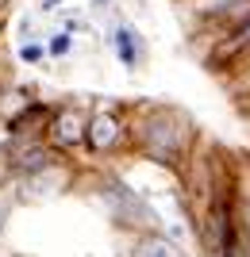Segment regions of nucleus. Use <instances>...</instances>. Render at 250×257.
I'll use <instances>...</instances> for the list:
<instances>
[{"label":"nucleus","mask_w":250,"mask_h":257,"mask_svg":"<svg viewBox=\"0 0 250 257\" xmlns=\"http://www.w3.org/2000/svg\"><path fill=\"white\" fill-rule=\"evenodd\" d=\"M131 142V127L127 119L120 111H112V107H97V111H89V123H85V146L93 158H112V154H120L123 146Z\"/></svg>","instance_id":"3"},{"label":"nucleus","mask_w":250,"mask_h":257,"mask_svg":"<svg viewBox=\"0 0 250 257\" xmlns=\"http://www.w3.org/2000/svg\"><path fill=\"white\" fill-rule=\"evenodd\" d=\"M20 211V196H16V184L4 177L0 181V238L8 234V226H12V215Z\"/></svg>","instance_id":"11"},{"label":"nucleus","mask_w":250,"mask_h":257,"mask_svg":"<svg viewBox=\"0 0 250 257\" xmlns=\"http://www.w3.org/2000/svg\"><path fill=\"white\" fill-rule=\"evenodd\" d=\"M100 204H104V211H108V219L116 226H123V230H131V234H146V230H162V223H158V211H154L150 200H142L135 188H131L123 177H104L97 188Z\"/></svg>","instance_id":"2"},{"label":"nucleus","mask_w":250,"mask_h":257,"mask_svg":"<svg viewBox=\"0 0 250 257\" xmlns=\"http://www.w3.org/2000/svg\"><path fill=\"white\" fill-rule=\"evenodd\" d=\"M54 161H62V154H54L43 139H8L4 142V169H8V181L43 173V169H50Z\"/></svg>","instance_id":"4"},{"label":"nucleus","mask_w":250,"mask_h":257,"mask_svg":"<svg viewBox=\"0 0 250 257\" xmlns=\"http://www.w3.org/2000/svg\"><path fill=\"white\" fill-rule=\"evenodd\" d=\"M54 27L77 39V35H81V31H89L93 23L85 20V12H77V8H62V12H58V23H54Z\"/></svg>","instance_id":"12"},{"label":"nucleus","mask_w":250,"mask_h":257,"mask_svg":"<svg viewBox=\"0 0 250 257\" xmlns=\"http://www.w3.org/2000/svg\"><path fill=\"white\" fill-rule=\"evenodd\" d=\"M46 43V62H69V58H73V50H77V39L73 35H65V31H50L43 39Z\"/></svg>","instance_id":"10"},{"label":"nucleus","mask_w":250,"mask_h":257,"mask_svg":"<svg viewBox=\"0 0 250 257\" xmlns=\"http://www.w3.org/2000/svg\"><path fill=\"white\" fill-rule=\"evenodd\" d=\"M69 165L65 161H54L50 169L43 173H31V177H20L16 184V196H20V204H50V200H58V196L69 188Z\"/></svg>","instance_id":"6"},{"label":"nucleus","mask_w":250,"mask_h":257,"mask_svg":"<svg viewBox=\"0 0 250 257\" xmlns=\"http://www.w3.org/2000/svg\"><path fill=\"white\" fill-rule=\"evenodd\" d=\"M127 257H189V253L177 246V238H170L165 230H146V234L131 238Z\"/></svg>","instance_id":"8"},{"label":"nucleus","mask_w":250,"mask_h":257,"mask_svg":"<svg viewBox=\"0 0 250 257\" xmlns=\"http://www.w3.org/2000/svg\"><path fill=\"white\" fill-rule=\"evenodd\" d=\"M116 0H93V12H100V8H112Z\"/></svg>","instance_id":"15"},{"label":"nucleus","mask_w":250,"mask_h":257,"mask_svg":"<svg viewBox=\"0 0 250 257\" xmlns=\"http://www.w3.org/2000/svg\"><path fill=\"white\" fill-rule=\"evenodd\" d=\"M193 139H196L193 119H189L181 107H170V104L146 107L139 115V123L131 127L135 150L146 161H154L158 169H170V173H189Z\"/></svg>","instance_id":"1"},{"label":"nucleus","mask_w":250,"mask_h":257,"mask_svg":"<svg viewBox=\"0 0 250 257\" xmlns=\"http://www.w3.org/2000/svg\"><path fill=\"white\" fill-rule=\"evenodd\" d=\"M46 35H31V39H16V62L20 65H43L46 62Z\"/></svg>","instance_id":"9"},{"label":"nucleus","mask_w":250,"mask_h":257,"mask_svg":"<svg viewBox=\"0 0 250 257\" xmlns=\"http://www.w3.org/2000/svg\"><path fill=\"white\" fill-rule=\"evenodd\" d=\"M108 50L127 73L142 69V62H146V39H142V31L131 20H123V16L112 20V27H108Z\"/></svg>","instance_id":"7"},{"label":"nucleus","mask_w":250,"mask_h":257,"mask_svg":"<svg viewBox=\"0 0 250 257\" xmlns=\"http://www.w3.org/2000/svg\"><path fill=\"white\" fill-rule=\"evenodd\" d=\"M62 8H69V0H35V12H39V16H58Z\"/></svg>","instance_id":"14"},{"label":"nucleus","mask_w":250,"mask_h":257,"mask_svg":"<svg viewBox=\"0 0 250 257\" xmlns=\"http://www.w3.org/2000/svg\"><path fill=\"white\" fill-rule=\"evenodd\" d=\"M85 123H89V111H81V107H50L43 142L54 154L65 158L69 150H81V146H85Z\"/></svg>","instance_id":"5"},{"label":"nucleus","mask_w":250,"mask_h":257,"mask_svg":"<svg viewBox=\"0 0 250 257\" xmlns=\"http://www.w3.org/2000/svg\"><path fill=\"white\" fill-rule=\"evenodd\" d=\"M242 50H250V20L239 23V27H231V39L223 46V54H242Z\"/></svg>","instance_id":"13"}]
</instances>
